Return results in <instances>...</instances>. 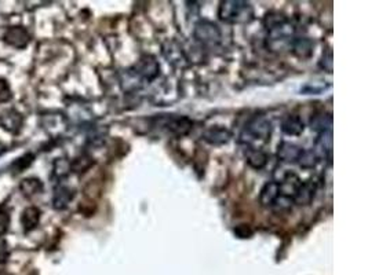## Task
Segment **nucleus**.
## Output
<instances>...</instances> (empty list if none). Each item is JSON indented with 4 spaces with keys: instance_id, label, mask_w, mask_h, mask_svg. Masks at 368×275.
Instances as JSON below:
<instances>
[{
    "instance_id": "nucleus-1",
    "label": "nucleus",
    "mask_w": 368,
    "mask_h": 275,
    "mask_svg": "<svg viewBox=\"0 0 368 275\" xmlns=\"http://www.w3.org/2000/svg\"><path fill=\"white\" fill-rule=\"evenodd\" d=\"M266 29L265 45L272 53H283L291 50L295 40V27L286 15L278 11H270L264 19Z\"/></svg>"
},
{
    "instance_id": "nucleus-2",
    "label": "nucleus",
    "mask_w": 368,
    "mask_h": 275,
    "mask_svg": "<svg viewBox=\"0 0 368 275\" xmlns=\"http://www.w3.org/2000/svg\"><path fill=\"white\" fill-rule=\"evenodd\" d=\"M273 127L270 120L264 116H255L247 122L240 134V143L248 149H262L272 136Z\"/></svg>"
},
{
    "instance_id": "nucleus-3",
    "label": "nucleus",
    "mask_w": 368,
    "mask_h": 275,
    "mask_svg": "<svg viewBox=\"0 0 368 275\" xmlns=\"http://www.w3.org/2000/svg\"><path fill=\"white\" fill-rule=\"evenodd\" d=\"M218 17L226 23H248L254 19V9L248 2L225 0L219 3Z\"/></svg>"
},
{
    "instance_id": "nucleus-4",
    "label": "nucleus",
    "mask_w": 368,
    "mask_h": 275,
    "mask_svg": "<svg viewBox=\"0 0 368 275\" xmlns=\"http://www.w3.org/2000/svg\"><path fill=\"white\" fill-rule=\"evenodd\" d=\"M152 121L155 122V127H157L159 130L175 136L188 135L193 127L192 120L178 114H160L152 118Z\"/></svg>"
},
{
    "instance_id": "nucleus-5",
    "label": "nucleus",
    "mask_w": 368,
    "mask_h": 275,
    "mask_svg": "<svg viewBox=\"0 0 368 275\" xmlns=\"http://www.w3.org/2000/svg\"><path fill=\"white\" fill-rule=\"evenodd\" d=\"M193 37L197 43H200L204 47H214L218 45L222 39V32L217 23L209 19H200L195 25L193 29Z\"/></svg>"
},
{
    "instance_id": "nucleus-6",
    "label": "nucleus",
    "mask_w": 368,
    "mask_h": 275,
    "mask_svg": "<svg viewBox=\"0 0 368 275\" xmlns=\"http://www.w3.org/2000/svg\"><path fill=\"white\" fill-rule=\"evenodd\" d=\"M130 72L141 83H149L159 76L160 65L153 55H142L140 61H136L135 65L130 69Z\"/></svg>"
},
{
    "instance_id": "nucleus-7",
    "label": "nucleus",
    "mask_w": 368,
    "mask_h": 275,
    "mask_svg": "<svg viewBox=\"0 0 368 275\" xmlns=\"http://www.w3.org/2000/svg\"><path fill=\"white\" fill-rule=\"evenodd\" d=\"M203 140L207 142L209 144H213V146H222V144H226L231 138H232V134L231 131L225 128L222 126H213L205 128L203 135H201Z\"/></svg>"
},
{
    "instance_id": "nucleus-8",
    "label": "nucleus",
    "mask_w": 368,
    "mask_h": 275,
    "mask_svg": "<svg viewBox=\"0 0 368 275\" xmlns=\"http://www.w3.org/2000/svg\"><path fill=\"white\" fill-rule=\"evenodd\" d=\"M304 147L291 142H282L278 147V157L280 161L287 164H298L301 156L304 153Z\"/></svg>"
},
{
    "instance_id": "nucleus-9",
    "label": "nucleus",
    "mask_w": 368,
    "mask_h": 275,
    "mask_svg": "<svg viewBox=\"0 0 368 275\" xmlns=\"http://www.w3.org/2000/svg\"><path fill=\"white\" fill-rule=\"evenodd\" d=\"M31 40L29 33L27 29L21 27H13L9 28L5 33V41L9 45H13L15 48H25Z\"/></svg>"
},
{
    "instance_id": "nucleus-10",
    "label": "nucleus",
    "mask_w": 368,
    "mask_h": 275,
    "mask_svg": "<svg viewBox=\"0 0 368 275\" xmlns=\"http://www.w3.org/2000/svg\"><path fill=\"white\" fill-rule=\"evenodd\" d=\"M313 152L316 153L320 161L321 160H331L332 156V131H326L318 134Z\"/></svg>"
},
{
    "instance_id": "nucleus-11",
    "label": "nucleus",
    "mask_w": 368,
    "mask_h": 275,
    "mask_svg": "<svg viewBox=\"0 0 368 275\" xmlns=\"http://www.w3.org/2000/svg\"><path fill=\"white\" fill-rule=\"evenodd\" d=\"M316 190H317V183L313 179L302 182L300 189H298V193L295 195V199H294V204H300V205L310 204L312 199H313L314 194H316Z\"/></svg>"
},
{
    "instance_id": "nucleus-12",
    "label": "nucleus",
    "mask_w": 368,
    "mask_h": 275,
    "mask_svg": "<svg viewBox=\"0 0 368 275\" xmlns=\"http://www.w3.org/2000/svg\"><path fill=\"white\" fill-rule=\"evenodd\" d=\"M163 51L166 58L168 59V62H171L175 66H183V63L188 61L182 47L178 44L177 41H167Z\"/></svg>"
},
{
    "instance_id": "nucleus-13",
    "label": "nucleus",
    "mask_w": 368,
    "mask_h": 275,
    "mask_svg": "<svg viewBox=\"0 0 368 275\" xmlns=\"http://www.w3.org/2000/svg\"><path fill=\"white\" fill-rule=\"evenodd\" d=\"M279 195H280V193H279L278 182L276 181L268 182V183L262 187V190H261V194H259V203L262 204V207L272 209L274 203H276V199L279 198Z\"/></svg>"
},
{
    "instance_id": "nucleus-14",
    "label": "nucleus",
    "mask_w": 368,
    "mask_h": 275,
    "mask_svg": "<svg viewBox=\"0 0 368 275\" xmlns=\"http://www.w3.org/2000/svg\"><path fill=\"white\" fill-rule=\"evenodd\" d=\"M282 131L286 135L300 136L305 131V124L302 118L296 114H290L284 117L282 121Z\"/></svg>"
},
{
    "instance_id": "nucleus-15",
    "label": "nucleus",
    "mask_w": 368,
    "mask_h": 275,
    "mask_svg": "<svg viewBox=\"0 0 368 275\" xmlns=\"http://www.w3.org/2000/svg\"><path fill=\"white\" fill-rule=\"evenodd\" d=\"M244 156L247 164L251 168H254V169H262L268 164L269 156L262 149H248V147H245Z\"/></svg>"
},
{
    "instance_id": "nucleus-16",
    "label": "nucleus",
    "mask_w": 368,
    "mask_h": 275,
    "mask_svg": "<svg viewBox=\"0 0 368 275\" xmlns=\"http://www.w3.org/2000/svg\"><path fill=\"white\" fill-rule=\"evenodd\" d=\"M309 127L312 131H316L318 134L332 131V116L330 113H316L310 117Z\"/></svg>"
},
{
    "instance_id": "nucleus-17",
    "label": "nucleus",
    "mask_w": 368,
    "mask_h": 275,
    "mask_svg": "<svg viewBox=\"0 0 368 275\" xmlns=\"http://www.w3.org/2000/svg\"><path fill=\"white\" fill-rule=\"evenodd\" d=\"M0 122H2V126H3L5 130L15 134V132L19 131V128L22 126V117L15 110H6L0 116Z\"/></svg>"
},
{
    "instance_id": "nucleus-18",
    "label": "nucleus",
    "mask_w": 368,
    "mask_h": 275,
    "mask_svg": "<svg viewBox=\"0 0 368 275\" xmlns=\"http://www.w3.org/2000/svg\"><path fill=\"white\" fill-rule=\"evenodd\" d=\"M73 198V191L69 187H65V186H59L55 189L54 193V198H53V205H54L55 209H65L68 207L69 203L72 201Z\"/></svg>"
},
{
    "instance_id": "nucleus-19",
    "label": "nucleus",
    "mask_w": 368,
    "mask_h": 275,
    "mask_svg": "<svg viewBox=\"0 0 368 275\" xmlns=\"http://www.w3.org/2000/svg\"><path fill=\"white\" fill-rule=\"evenodd\" d=\"M291 50L300 58H308L312 55V51H313V43L308 37H295Z\"/></svg>"
},
{
    "instance_id": "nucleus-20",
    "label": "nucleus",
    "mask_w": 368,
    "mask_h": 275,
    "mask_svg": "<svg viewBox=\"0 0 368 275\" xmlns=\"http://www.w3.org/2000/svg\"><path fill=\"white\" fill-rule=\"evenodd\" d=\"M39 220H40V211L37 208H27L22 213V217H21V221H22V226L25 231H31L33 230L37 224H39Z\"/></svg>"
},
{
    "instance_id": "nucleus-21",
    "label": "nucleus",
    "mask_w": 368,
    "mask_h": 275,
    "mask_svg": "<svg viewBox=\"0 0 368 275\" xmlns=\"http://www.w3.org/2000/svg\"><path fill=\"white\" fill-rule=\"evenodd\" d=\"M19 189L24 193V195L27 197H33L36 194H40L41 190H43V183H41L39 179L36 178H28V179H24L19 185Z\"/></svg>"
},
{
    "instance_id": "nucleus-22",
    "label": "nucleus",
    "mask_w": 368,
    "mask_h": 275,
    "mask_svg": "<svg viewBox=\"0 0 368 275\" xmlns=\"http://www.w3.org/2000/svg\"><path fill=\"white\" fill-rule=\"evenodd\" d=\"M318 163H320V158L316 156V153L313 152V149L304 150V153H302V156H301V158H300V161H298L300 167L305 168V169H312V168L316 167Z\"/></svg>"
},
{
    "instance_id": "nucleus-23",
    "label": "nucleus",
    "mask_w": 368,
    "mask_h": 275,
    "mask_svg": "<svg viewBox=\"0 0 368 275\" xmlns=\"http://www.w3.org/2000/svg\"><path fill=\"white\" fill-rule=\"evenodd\" d=\"M33 160H35L33 154L28 153L25 154V156H22V157L17 158V160L11 164V168L14 169V172H22L24 169H27V168L33 163Z\"/></svg>"
},
{
    "instance_id": "nucleus-24",
    "label": "nucleus",
    "mask_w": 368,
    "mask_h": 275,
    "mask_svg": "<svg viewBox=\"0 0 368 275\" xmlns=\"http://www.w3.org/2000/svg\"><path fill=\"white\" fill-rule=\"evenodd\" d=\"M320 68L326 70L327 73H332V50L331 47H328L327 50H324L323 57L320 59Z\"/></svg>"
},
{
    "instance_id": "nucleus-25",
    "label": "nucleus",
    "mask_w": 368,
    "mask_h": 275,
    "mask_svg": "<svg viewBox=\"0 0 368 275\" xmlns=\"http://www.w3.org/2000/svg\"><path fill=\"white\" fill-rule=\"evenodd\" d=\"M10 224V215L5 209H0V237L9 230Z\"/></svg>"
},
{
    "instance_id": "nucleus-26",
    "label": "nucleus",
    "mask_w": 368,
    "mask_h": 275,
    "mask_svg": "<svg viewBox=\"0 0 368 275\" xmlns=\"http://www.w3.org/2000/svg\"><path fill=\"white\" fill-rule=\"evenodd\" d=\"M11 98V90L9 83L6 80H0V102H7Z\"/></svg>"
},
{
    "instance_id": "nucleus-27",
    "label": "nucleus",
    "mask_w": 368,
    "mask_h": 275,
    "mask_svg": "<svg viewBox=\"0 0 368 275\" xmlns=\"http://www.w3.org/2000/svg\"><path fill=\"white\" fill-rule=\"evenodd\" d=\"M9 255V245H7V242H6V239L3 238V237H0V263L7 262Z\"/></svg>"
},
{
    "instance_id": "nucleus-28",
    "label": "nucleus",
    "mask_w": 368,
    "mask_h": 275,
    "mask_svg": "<svg viewBox=\"0 0 368 275\" xmlns=\"http://www.w3.org/2000/svg\"><path fill=\"white\" fill-rule=\"evenodd\" d=\"M235 233H236V234L239 235L240 238H247V237H250V235L252 234V231H251L250 229H248V227L244 224L239 226L236 230H235Z\"/></svg>"
},
{
    "instance_id": "nucleus-29",
    "label": "nucleus",
    "mask_w": 368,
    "mask_h": 275,
    "mask_svg": "<svg viewBox=\"0 0 368 275\" xmlns=\"http://www.w3.org/2000/svg\"><path fill=\"white\" fill-rule=\"evenodd\" d=\"M0 275H5V274H0Z\"/></svg>"
}]
</instances>
